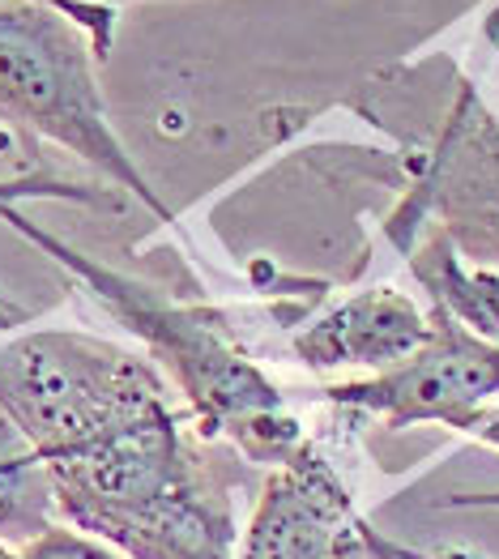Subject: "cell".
I'll use <instances>...</instances> for the list:
<instances>
[{
	"label": "cell",
	"mask_w": 499,
	"mask_h": 559,
	"mask_svg": "<svg viewBox=\"0 0 499 559\" xmlns=\"http://www.w3.org/2000/svg\"><path fill=\"white\" fill-rule=\"evenodd\" d=\"M4 556L9 559H129L120 556L116 547H107V543H98L91 534L73 530V525H51L39 538H31L26 547H13Z\"/></svg>",
	"instance_id": "8fae6325"
},
{
	"label": "cell",
	"mask_w": 499,
	"mask_h": 559,
	"mask_svg": "<svg viewBox=\"0 0 499 559\" xmlns=\"http://www.w3.org/2000/svg\"><path fill=\"white\" fill-rule=\"evenodd\" d=\"M427 329H431V317L406 290L371 286L355 299L337 304L317 325L304 329L295 337V355L312 372H333V368L389 372L427 342Z\"/></svg>",
	"instance_id": "ba28073f"
},
{
	"label": "cell",
	"mask_w": 499,
	"mask_h": 559,
	"mask_svg": "<svg viewBox=\"0 0 499 559\" xmlns=\"http://www.w3.org/2000/svg\"><path fill=\"white\" fill-rule=\"evenodd\" d=\"M364 543H367V551H371V556H376V559H393V556H389V547H384V538H380V534H376L371 525H367Z\"/></svg>",
	"instance_id": "2e32d148"
},
{
	"label": "cell",
	"mask_w": 499,
	"mask_h": 559,
	"mask_svg": "<svg viewBox=\"0 0 499 559\" xmlns=\"http://www.w3.org/2000/svg\"><path fill=\"white\" fill-rule=\"evenodd\" d=\"M444 509H499V491H487V496H453V500H444Z\"/></svg>",
	"instance_id": "5bb4252c"
},
{
	"label": "cell",
	"mask_w": 499,
	"mask_h": 559,
	"mask_svg": "<svg viewBox=\"0 0 499 559\" xmlns=\"http://www.w3.org/2000/svg\"><path fill=\"white\" fill-rule=\"evenodd\" d=\"M418 227H436L465 265L499 274V124L470 82H456L440 133L414 154L389 239L406 248Z\"/></svg>",
	"instance_id": "5b68a950"
},
{
	"label": "cell",
	"mask_w": 499,
	"mask_h": 559,
	"mask_svg": "<svg viewBox=\"0 0 499 559\" xmlns=\"http://www.w3.org/2000/svg\"><path fill=\"white\" fill-rule=\"evenodd\" d=\"M406 261L414 278L427 286L431 304L444 308L456 325L470 333L499 342V274L496 270H474L456 257V248L436 231V227H418L406 243Z\"/></svg>",
	"instance_id": "9c48e42d"
},
{
	"label": "cell",
	"mask_w": 499,
	"mask_h": 559,
	"mask_svg": "<svg viewBox=\"0 0 499 559\" xmlns=\"http://www.w3.org/2000/svg\"><path fill=\"white\" fill-rule=\"evenodd\" d=\"M31 197H44V201H91V205H107V197L98 188L69 185V180H56V176H17V180H0V205H17V201H31Z\"/></svg>",
	"instance_id": "7c38bea8"
},
{
	"label": "cell",
	"mask_w": 499,
	"mask_h": 559,
	"mask_svg": "<svg viewBox=\"0 0 499 559\" xmlns=\"http://www.w3.org/2000/svg\"><path fill=\"white\" fill-rule=\"evenodd\" d=\"M427 342L406 364L376 372L355 384H333L324 397L333 406H351L364 415H380L389 427L444 423L453 431L474 436L499 393V342H487L465 325H456L444 308L431 304Z\"/></svg>",
	"instance_id": "8992f818"
},
{
	"label": "cell",
	"mask_w": 499,
	"mask_h": 559,
	"mask_svg": "<svg viewBox=\"0 0 499 559\" xmlns=\"http://www.w3.org/2000/svg\"><path fill=\"white\" fill-rule=\"evenodd\" d=\"M167 411L171 397L158 368L107 337L35 329L0 346V415L44 466Z\"/></svg>",
	"instance_id": "3957f363"
},
{
	"label": "cell",
	"mask_w": 499,
	"mask_h": 559,
	"mask_svg": "<svg viewBox=\"0 0 499 559\" xmlns=\"http://www.w3.org/2000/svg\"><path fill=\"white\" fill-rule=\"evenodd\" d=\"M0 218L17 235H26L31 243H39L47 257H56L69 274H78L150 346V355L176 376V384L188 393V406H192L201 436H227L257 466H282L286 457H295L308 444L304 427L286 411L282 393L239 350L230 329L210 308L171 304L158 290L73 252L69 243L51 239L31 218H22L17 205H0Z\"/></svg>",
	"instance_id": "7a4b0ae2"
},
{
	"label": "cell",
	"mask_w": 499,
	"mask_h": 559,
	"mask_svg": "<svg viewBox=\"0 0 499 559\" xmlns=\"http://www.w3.org/2000/svg\"><path fill=\"white\" fill-rule=\"evenodd\" d=\"M94 60L98 51L91 35L60 4L0 0V116L22 133L56 141L116 188L133 192L150 214L171 223V210L136 171L107 120Z\"/></svg>",
	"instance_id": "277c9868"
},
{
	"label": "cell",
	"mask_w": 499,
	"mask_h": 559,
	"mask_svg": "<svg viewBox=\"0 0 499 559\" xmlns=\"http://www.w3.org/2000/svg\"><path fill=\"white\" fill-rule=\"evenodd\" d=\"M47 4H60L64 13H73V22L91 35L98 60H107L111 51V26H116V0H47Z\"/></svg>",
	"instance_id": "4fadbf2b"
},
{
	"label": "cell",
	"mask_w": 499,
	"mask_h": 559,
	"mask_svg": "<svg viewBox=\"0 0 499 559\" xmlns=\"http://www.w3.org/2000/svg\"><path fill=\"white\" fill-rule=\"evenodd\" d=\"M367 521L346 483L308 440L295 457L270 466L239 559H359Z\"/></svg>",
	"instance_id": "52a82bcc"
},
{
	"label": "cell",
	"mask_w": 499,
	"mask_h": 559,
	"mask_svg": "<svg viewBox=\"0 0 499 559\" xmlns=\"http://www.w3.org/2000/svg\"><path fill=\"white\" fill-rule=\"evenodd\" d=\"M56 513L129 559H230L235 521L197 457L180 415L133 423L86 453L47 462Z\"/></svg>",
	"instance_id": "6da1fadb"
},
{
	"label": "cell",
	"mask_w": 499,
	"mask_h": 559,
	"mask_svg": "<svg viewBox=\"0 0 499 559\" xmlns=\"http://www.w3.org/2000/svg\"><path fill=\"white\" fill-rule=\"evenodd\" d=\"M384 547H389L393 559H474V556H465V551H436V556H423V551H402V547H393V543H384Z\"/></svg>",
	"instance_id": "9a60e30c"
},
{
	"label": "cell",
	"mask_w": 499,
	"mask_h": 559,
	"mask_svg": "<svg viewBox=\"0 0 499 559\" xmlns=\"http://www.w3.org/2000/svg\"><path fill=\"white\" fill-rule=\"evenodd\" d=\"M51 525H56V496L44 457L0 415V543H9V551L26 547Z\"/></svg>",
	"instance_id": "30bf717a"
},
{
	"label": "cell",
	"mask_w": 499,
	"mask_h": 559,
	"mask_svg": "<svg viewBox=\"0 0 499 559\" xmlns=\"http://www.w3.org/2000/svg\"><path fill=\"white\" fill-rule=\"evenodd\" d=\"M487 39L499 44V0H491V13H487Z\"/></svg>",
	"instance_id": "e0dca14e"
}]
</instances>
